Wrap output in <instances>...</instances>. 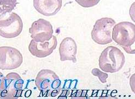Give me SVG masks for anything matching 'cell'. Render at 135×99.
Masks as SVG:
<instances>
[{"label": "cell", "mask_w": 135, "mask_h": 99, "mask_svg": "<svg viewBox=\"0 0 135 99\" xmlns=\"http://www.w3.org/2000/svg\"><path fill=\"white\" fill-rule=\"evenodd\" d=\"M35 85L41 91V96L55 97L60 92L61 81L54 71L43 69L37 74Z\"/></svg>", "instance_id": "6da1fadb"}, {"label": "cell", "mask_w": 135, "mask_h": 99, "mask_svg": "<svg viewBox=\"0 0 135 99\" xmlns=\"http://www.w3.org/2000/svg\"><path fill=\"white\" fill-rule=\"evenodd\" d=\"M113 40L129 54H134V49H131L135 41V26L130 22H121L115 25L112 29Z\"/></svg>", "instance_id": "7a4b0ae2"}, {"label": "cell", "mask_w": 135, "mask_h": 99, "mask_svg": "<svg viewBox=\"0 0 135 99\" xmlns=\"http://www.w3.org/2000/svg\"><path fill=\"white\" fill-rule=\"evenodd\" d=\"M99 61V67L102 71L114 73L123 68L125 62V57L119 49L109 46L102 52Z\"/></svg>", "instance_id": "3957f363"}, {"label": "cell", "mask_w": 135, "mask_h": 99, "mask_svg": "<svg viewBox=\"0 0 135 99\" xmlns=\"http://www.w3.org/2000/svg\"><path fill=\"white\" fill-rule=\"evenodd\" d=\"M23 23L19 15L13 12L0 15V36L12 39L22 32Z\"/></svg>", "instance_id": "277c9868"}, {"label": "cell", "mask_w": 135, "mask_h": 99, "mask_svg": "<svg viewBox=\"0 0 135 99\" xmlns=\"http://www.w3.org/2000/svg\"><path fill=\"white\" fill-rule=\"evenodd\" d=\"M24 80L17 72L7 74L0 86V97L3 98H16L20 97L24 87Z\"/></svg>", "instance_id": "5b68a950"}, {"label": "cell", "mask_w": 135, "mask_h": 99, "mask_svg": "<svg viewBox=\"0 0 135 99\" xmlns=\"http://www.w3.org/2000/svg\"><path fill=\"white\" fill-rule=\"evenodd\" d=\"M116 22L110 18L97 20L91 32L92 39L97 44L106 45L112 41V32Z\"/></svg>", "instance_id": "8992f818"}, {"label": "cell", "mask_w": 135, "mask_h": 99, "mask_svg": "<svg viewBox=\"0 0 135 99\" xmlns=\"http://www.w3.org/2000/svg\"><path fill=\"white\" fill-rule=\"evenodd\" d=\"M23 57L17 49L11 46H0V69L10 70L21 66Z\"/></svg>", "instance_id": "52a82bcc"}, {"label": "cell", "mask_w": 135, "mask_h": 99, "mask_svg": "<svg viewBox=\"0 0 135 99\" xmlns=\"http://www.w3.org/2000/svg\"><path fill=\"white\" fill-rule=\"evenodd\" d=\"M29 33L33 40L37 42L49 40L52 37V26L47 20L40 19L33 22L29 28Z\"/></svg>", "instance_id": "ba28073f"}, {"label": "cell", "mask_w": 135, "mask_h": 99, "mask_svg": "<svg viewBox=\"0 0 135 99\" xmlns=\"http://www.w3.org/2000/svg\"><path fill=\"white\" fill-rule=\"evenodd\" d=\"M57 41L56 37L52 35L49 40L37 42L31 40L28 45V50L31 54L37 58H44L50 55L56 48Z\"/></svg>", "instance_id": "9c48e42d"}, {"label": "cell", "mask_w": 135, "mask_h": 99, "mask_svg": "<svg viewBox=\"0 0 135 99\" xmlns=\"http://www.w3.org/2000/svg\"><path fill=\"white\" fill-rule=\"evenodd\" d=\"M62 4V0H33L35 9L46 17L55 15L60 10Z\"/></svg>", "instance_id": "30bf717a"}, {"label": "cell", "mask_w": 135, "mask_h": 99, "mask_svg": "<svg viewBox=\"0 0 135 99\" xmlns=\"http://www.w3.org/2000/svg\"><path fill=\"white\" fill-rule=\"evenodd\" d=\"M59 50L61 61L71 60L73 63L77 62V46L72 38H64L60 44Z\"/></svg>", "instance_id": "8fae6325"}, {"label": "cell", "mask_w": 135, "mask_h": 99, "mask_svg": "<svg viewBox=\"0 0 135 99\" xmlns=\"http://www.w3.org/2000/svg\"><path fill=\"white\" fill-rule=\"evenodd\" d=\"M17 4V0H0V14L11 13Z\"/></svg>", "instance_id": "7c38bea8"}, {"label": "cell", "mask_w": 135, "mask_h": 99, "mask_svg": "<svg viewBox=\"0 0 135 99\" xmlns=\"http://www.w3.org/2000/svg\"><path fill=\"white\" fill-rule=\"evenodd\" d=\"M80 6L84 8L93 7L99 3L100 0H75Z\"/></svg>", "instance_id": "4fadbf2b"}, {"label": "cell", "mask_w": 135, "mask_h": 99, "mask_svg": "<svg viewBox=\"0 0 135 99\" xmlns=\"http://www.w3.org/2000/svg\"><path fill=\"white\" fill-rule=\"evenodd\" d=\"M91 73L94 76L98 77L100 81L102 83H106L107 79L108 77V74H107L106 73L100 71V70H99V69H97V68H95L94 69H93L91 71Z\"/></svg>", "instance_id": "5bb4252c"}, {"label": "cell", "mask_w": 135, "mask_h": 99, "mask_svg": "<svg viewBox=\"0 0 135 99\" xmlns=\"http://www.w3.org/2000/svg\"><path fill=\"white\" fill-rule=\"evenodd\" d=\"M4 76L3 74L1 72H0V86H1V84L4 79Z\"/></svg>", "instance_id": "9a60e30c"}]
</instances>
